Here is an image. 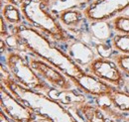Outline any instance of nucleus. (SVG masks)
Segmentation results:
<instances>
[{"mask_svg":"<svg viewBox=\"0 0 129 122\" xmlns=\"http://www.w3.org/2000/svg\"><path fill=\"white\" fill-rule=\"evenodd\" d=\"M11 35L15 37L18 47L30 52L33 56L45 61L58 69L75 84L79 77L85 72L81 67L61 49L53 46L52 43L39 30L27 25L13 26Z\"/></svg>","mask_w":129,"mask_h":122,"instance_id":"nucleus-1","label":"nucleus"},{"mask_svg":"<svg viewBox=\"0 0 129 122\" xmlns=\"http://www.w3.org/2000/svg\"><path fill=\"white\" fill-rule=\"evenodd\" d=\"M52 0H24L20 5L23 18L29 26L59 42H68L69 36L58 16L51 11Z\"/></svg>","mask_w":129,"mask_h":122,"instance_id":"nucleus-2","label":"nucleus"},{"mask_svg":"<svg viewBox=\"0 0 129 122\" xmlns=\"http://www.w3.org/2000/svg\"><path fill=\"white\" fill-rule=\"evenodd\" d=\"M5 66L12 78L25 88L37 92H50V85L39 76L27 61L19 53L10 51L5 56Z\"/></svg>","mask_w":129,"mask_h":122,"instance_id":"nucleus-3","label":"nucleus"},{"mask_svg":"<svg viewBox=\"0 0 129 122\" xmlns=\"http://www.w3.org/2000/svg\"><path fill=\"white\" fill-rule=\"evenodd\" d=\"M129 8V0H93L84 9V17L92 22L112 19Z\"/></svg>","mask_w":129,"mask_h":122,"instance_id":"nucleus-4","label":"nucleus"},{"mask_svg":"<svg viewBox=\"0 0 129 122\" xmlns=\"http://www.w3.org/2000/svg\"><path fill=\"white\" fill-rule=\"evenodd\" d=\"M1 108L2 111L15 122H32L35 118L36 111L26 103L19 100L4 85L1 84Z\"/></svg>","mask_w":129,"mask_h":122,"instance_id":"nucleus-5","label":"nucleus"},{"mask_svg":"<svg viewBox=\"0 0 129 122\" xmlns=\"http://www.w3.org/2000/svg\"><path fill=\"white\" fill-rule=\"evenodd\" d=\"M89 74L108 82L114 87H121L124 84V76L113 60L108 58H94L87 66Z\"/></svg>","mask_w":129,"mask_h":122,"instance_id":"nucleus-6","label":"nucleus"},{"mask_svg":"<svg viewBox=\"0 0 129 122\" xmlns=\"http://www.w3.org/2000/svg\"><path fill=\"white\" fill-rule=\"evenodd\" d=\"M32 69L41 76L46 82L50 83L54 87L62 90H71L73 87L72 80L64 76L58 69L54 68L45 61L32 56L28 59Z\"/></svg>","mask_w":129,"mask_h":122,"instance_id":"nucleus-7","label":"nucleus"},{"mask_svg":"<svg viewBox=\"0 0 129 122\" xmlns=\"http://www.w3.org/2000/svg\"><path fill=\"white\" fill-rule=\"evenodd\" d=\"M75 85L85 94L97 97H107L114 88L113 85L89 73H84L79 77Z\"/></svg>","mask_w":129,"mask_h":122,"instance_id":"nucleus-8","label":"nucleus"},{"mask_svg":"<svg viewBox=\"0 0 129 122\" xmlns=\"http://www.w3.org/2000/svg\"><path fill=\"white\" fill-rule=\"evenodd\" d=\"M83 17H84L83 10L81 11L76 7L66 8L58 13V19L60 20L61 24L69 28L77 27L83 19Z\"/></svg>","mask_w":129,"mask_h":122,"instance_id":"nucleus-9","label":"nucleus"},{"mask_svg":"<svg viewBox=\"0 0 129 122\" xmlns=\"http://www.w3.org/2000/svg\"><path fill=\"white\" fill-rule=\"evenodd\" d=\"M1 16L4 18V20L8 24L12 26L20 25L22 22V18H23L20 7L12 3H5L2 6Z\"/></svg>","mask_w":129,"mask_h":122,"instance_id":"nucleus-10","label":"nucleus"},{"mask_svg":"<svg viewBox=\"0 0 129 122\" xmlns=\"http://www.w3.org/2000/svg\"><path fill=\"white\" fill-rule=\"evenodd\" d=\"M114 107L123 112H129V93L114 87L111 93L107 96Z\"/></svg>","mask_w":129,"mask_h":122,"instance_id":"nucleus-11","label":"nucleus"},{"mask_svg":"<svg viewBox=\"0 0 129 122\" xmlns=\"http://www.w3.org/2000/svg\"><path fill=\"white\" fill-rule=\"evenodd\" d=\"M111 44L116 51L129 55V34H116L111 40Z\"/></svg>","mask_w":129,"mask_h":122,"instance_id":"nucleus-12","label":"nucleus"},{"mask_svg":"<svg viewBox=\"0 0 129 122\" xmlns=\"http://www.w3.org/2000/svg\"><path fill=\"white\" fill-rule=\"evenodd\" d=\"M113 29L119 34H129V16L119 15L112 19Z\"/></svg>","mask_w":129,"mask_h":122,"instance_id":"nucleus-13","label":"nucleus"},{"mask_svg":"<svg viewBox=\"0 0 129 122\" xmlns=\"http://www.w3.org/2000/svg\"><path fill=\"white\" fill-rule=\"evenodd\" d=\"M113 61L118 66L120 71L129 76V55L127 54H119L113 57Z\"/></svg>","mask_w":129,"mask_h":122,"instance_id":"nucleus-14","label":"nucleus"},{"mask_svg":"<svg viewBox=\"0 0 129 122\" xmlns=\"http://www.w3.org/2000/svg\"><path fill=\"white\" fill-rule=\"evenodd\" d=\"M0 23H1V30H0V35H1V39H6L9 35H8V31H7V27H6V21L4 20V18L1 16L0 19Z\"/></svg>","mask_w":129,"mask_h":122,"instance_id":"nucleus-15","label":"nucleus"},{"mask_svg":"<svg viewBox=\"0 0 129 122\" xmlns=\"http://www.w3.org/2000/svg\"><path fill=\"white\" fill-rule=\"evenodd\" d=\"M5 3H12V4H15L17 6H19L24 0H4Z\"/></svg>","mask_w":129,"mask_h":122,"instance_id":"nucleus-16","label":"nucleus"},{"mask_svg":"<svg viewBox=\"0 0 129 122\" xmlns=\"http://www.w3.org/2000/svg\"><path fill=\"white\" fill-rule=\"evenodd\" d=\"M0 120H1L0 122H10L8 120V118L6 117V114H5L3 111L0 112Z\"/></svg>","mask_w":129,"mask_h":122,"instance_id":"nucleus-17","label":"nucleus"},{"mask_svg":"<svg viewBox=\"0 0 129 122\" xmlns=\"http://www.w3.org/2000/svg\"><path fill=\"white\" fill-rule=\"evenodd\" d=\"M101 122H104V121H101Z\"/></svg>","mask_w":129,"mask_h":122,"instance_id":"nucleus-18","label":"nucleus"}]
</instances>
